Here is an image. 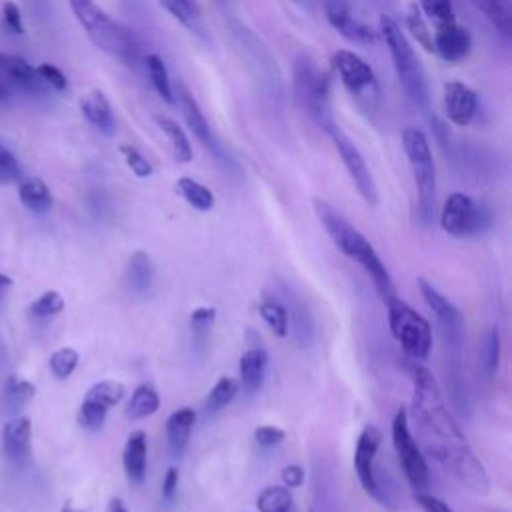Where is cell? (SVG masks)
Segmentation results:
<instances>
[{"label":"cell","instance_id":"ac0fdd59","mask_svg":"<svg viewBox=\"0 0 512 512\" xmlns=\"http://www.w3.org/2000/svg\"><path fill=\"white\" fill-rule=\"evenodd\" d=\"M478 108V98L472 88L458 80L444 84V112L448 120L456 126H468L474 120Z\"/></svg>","mask_w":512,"mask_h":512},{"label":"cell","instance_id":"e0dca14e","mask_svg":"<svg viewBox=\"0 0 512 512\" xmlns=\"http://www.w3.org/2000/svg\"><path fill=\"white\" fill-rule=\"evenodd\" d=\"M432 38H434V52L446 62H462L464 58H468L472 50L470 32L464 26H460L456 20L438 24L436 32H432Z\"/></svg>","mask_w":512,"mask_h":512},{"label":"cell","instance_id":"cb8c5ba5","mask_svg":"<svg viewBox=\"0 0 512 512\" xmlns=\"http://www.w3.org/2000/svg\"><path fill=\"white\" fill-rule=\"evenodd\" d=\"M30 436H32V424L28 418H14L6 422L2 430L4 452L14 460L24 458L30 448Z\"/></svg>","mask_w":512,"mask_h":512},{"label":"cell","instance_id":"9a60e30c","mask_svg":"<svg viewBox=\"0 0 512 512\" xmlns=\"http://www.w3.org/2000/svg\"><path fill=\"white\" fill-rule=\"evenodd\" d=\"M0 82L10 90H20L26 94H44L48 86L40 80L34 66H30L24 58L14 54L0 52Z\"/></svg>","mask_w":512,"mask_h":512},{"label":"cell","instance_id":"7c38bea8","mask_svg":"<svg viewBox=\"0 0 512 512\" xmlns=\"http://www.w3.org/2000/svg\"><path fill=\"white\" fill-rule=\"evenodd\" d=\"M418 288H420L426 304L432 308V312L438 318V324H440L442 336H444V344H462L464 316L460 314V310L446 296H442L428 280L418 278Z\"/></svg>","mask_w":512,"mask_h":512},{"label":"cell","instance_id":"5b68a950","mask_svg":"<svg viewBox=\"0 0 512 512\" xmlns=\"http://www.w3.org/2000/svg\"><path fill=\"white\" fill-rule=\"evenodd\" d=\"M402 148L408 158L416 188H418V212L424 222H430L436 206V168L428 138L418 128H406L402 132Z\"/></svg>","mask_w":512,"mask_h":512},{"label":"cell","instance_id":"4fadbf2b","mask_svg":"<svg viewBox=\"0 0 512 512\" xmlns=\"http://www.w3.org/2000/svg\"><path fill=\"white\" fill-rule=\"evenodd\" d=\"M176 96H178V104H180V110H182V116L186 120V126L190 128V132L196 136V140L208 148L216 158L224 160V152H222V146L220 142L216 140L208 120L204 118V112L200 110L196 98L192 96V92L184 86V84H176Z\"/></svg>","mask_w":512,"mask_h":512},{"label":"cell","instance_id":"11a10c76","mask_svg":"<svg viewBox=\"0 0 512 512\" xmlns=\"http://www.w3.org/2000/svg\"><path fill=\"white\" fill-rule=\"evenodd\" d=\"M4 286H12V278L0 274V288H4Z\"/></svg>","mask_w":512,"mask_h":512},{"label":"cell","instance_id":"d6a6232c","mask_svg":"<svg viewBox=\"0 0 512 512\" xmlns=\"http://www.w3.org/2000/svg\"><path fill=\"white\" fill-rule=\"evenodd\" d=\"M144 64H146V72H148V78H150L154 90L160 94V98L164 102L172 104L174 102V86L168 76L164 60L158 54H148L144 58Z\"/></svg>","mask_w":512,"mask_h":512},{"label":"cell","instance_id":"74e56055","mask_svg":"<svg viewBox=\"0 0 512 512\" xmlns=\"http://www.w3.org/2000/svg\"><path fill=\"white\" fill-rule=\"evenodd\" d=\"M482 364L486 378H494L500 366V332L496 326H492L486 334L484 348H482Z\"/></svg>","mask_w":512,"mask_h":512},{"label":"cell","instance_id":"2e32d148","mask_svg":"<svg viewBox=\"0 0 512 512\" xmlns=\"http://www.w3.org/2000/svg\"><path fill=\"white\" fill-rule=\"evenodd\" d=\"M324 14L328 24L340 32L344 38L356 42V44H374L376 34L368 24H364L362 20H358L348 4L344 0H326L324 4Z\"/></svg>","mask_w":512,"mask_h":512},{"label":"cell","instance_id":"f1b7e54d","mask_svg":"<svg viewBox=\"0 0 512 512\" xmlns=\"http://www.w3.org/2000/svg\"><path fill=\"white\" fill-rule=\"evenodd\" d=\"M478 10L490 20V24L502 32L504 36H510L512 32V0H472Z\"/></svg>","mask_w":512,"mask_h":512},{"label":"cell","instance_id":"603a6c76","mask_svg":"<svg viewBox=\"0 0 512 512\" xmlns=\"http://www.w3.org/2000/svg\"><path fill=\"white\" fill-rule=\"evenodd\" d=\"M282 302H284L282 304L284 310H288L286 312L288 324H292V332H294L296 340L302 346H306L310 342V338H312V332H314V328H312L314 324H312L310 312L306 310L304 302H300L298 296L292 294L290 288H286V286H282Z\"/></svg>","mask_w":512,"mask_h":512},{"label":"cell","instance_id":"f546056e","mask_svg":"<svg viewBox=\"0 0 512 512\" xmlns=\"http://www.w3.org/2000/svg\"><path fill=\"white\" fill-rule=\"evenodd\" d=\"M404 22H406V30H408L410 36L416 40V44H420L426 52H434L432 30H430L426 16L422 14V10H420V6H418L416 2H410V4L406 6Z\"/></svg>","mask_w":512,"mask_h":512},{"label":"cell","instance_id":"44dd1931","mask_svg":"<svg viewBox=\"0 0 512 512\" xmlns=\"http://www.w3.org/2000/svg\"><path fill=\"white\" fill-rule=\"evenodd\" d=\"M126 286L134 296H148L154 286V266L144 250H136L126 266Z\"/></svg>","mask_w":512,"mask_h":512},{"label":"cell","instance_id":"1f68e13d","mask_svg":"<svg viewBox=\"0 0 512 512\" xmlns=\"http://www.w3.org/2000/svg\"><path fill=\"white\" fill-rule=\"evenodd\" d=\"M176 188L180 192V196L196 210L200 212H208L214 208V194L210 188H206L204 184H200L198 180L190 178V176H182L176 182Z\"/></svg>","mask_w":512,"mask_h":512},{"label":"cell","instance_id":"52a82bcc","mask_svg":"<svg viewBox=\"0 0 512 512\" xmlns=\"http://www.w3.org/2000/svg\"><path fill=\"white\" fill-rule=\"evenodd\" d=\"M388 304V322L394 338L400 342L406 356L424 360L432 348V328L424 316L412 310L404 300L394 296Z\"/></svg>","mask_w":512,"mask_h":512},{"label":"cell","instance_id":"f6af8a7d","mask_svg":"<svg viewBox=\"0 0 512 512\" xmlns=\"http://www.w3.org/2000/svg\"><path fill=\"white\" fill-rule=\"evenodd\" d=\"M106 414H108L106 408L82 400L80 410H78V422H80V426H84L88 430H98V428H102Z\"/></svg>","mask_w":512,"mask_h":512},{"label":"cell","instance_id":"f35d334b","mask_svg":"<svg viewBox=\"0 0 512 512\" xmlns=\"http://www.w3.org/2000/svg\"><path fill=\"white\" fill-rule=\"evenodd\" d=\"M4 394H6V400H8L12 406L18 408V406H22V404H26L28 400L34 398L36 386H34L32 382L22 380V378H18L16 374H12V376H8V380H6V384H4Z\"/></svg>","mask_w":512,"mask_h":512},{"label":"cell","instance_id":"bcb514c9","mask_svg":"<svg viewBox=\"0 0 512 512\" xmlns=\"http://www.w3.org/2000/svg\"><path fill=\"white\" fill-rule=\"evenodd\" d=\"M20 176H22L20 162L4 144H0V184L16 182L20 180Z\"/></svg>","mask_w":512,"mask_h":512},{"label":"cell","instance_id":"ee69618b","mask_svg":"<svg viewBox=\"0 0 512 512\" xmlns=\"http://www.w3.org/2000/svg\"><path fill=\"white\" fill-rule=\"evenodd\" d=\"M214 318H216V310L212 306H200V308L192 310L190 326L198 340L206 338V334L210 332V326L214 324Z\"/></svg>","mask_w":512,"mask_h":512},{"label":"cell","instance_id":"4dcf8cb0","mask_svg":"<svg viewBox=\"0 0 512 512\" xmlns=\"http://www.w3.org/2000/svg\"><path fill=\"white\" fill-rule=\"evenodd\" d=\"M156 124L166 134V138H168V142L172 146L174 158L178 162H182V164H188L192 160V146H190V140L184 134V130L176 124V120H172L168 116H156Z\"/></svg>","mask_w":512,"mask_h":512},{"label":"cell","instance_id":"680465c9","mask_svg":"<svg viewBox=\"0 0 512 512\" xmlns=\"http://www.w3.org/2000/svg\"><path fill=\"white\" fill-rule=\"evenodd\" d=\"M288 512H292V510H288Z\"/></svg>","mask_w":512,"mask_h":512},{"label":"cell","instance_id":"ab89813d","mask_svg":"<svg viewBox=\"0 0 512 512\" xmlns=\"http://www.w3.org/2000/svg\"><path fill=\"white\" fill-rule=\"evenodd\" d=\"M48 364H50L52 374L56 378L64 380V378H68L76 370V366H78V352L74 348H68V346L58 348L56 352H52Z\"/></svg>","mask_w":512,"mask_h":512},{"label":"cell","instance_id":"5bb4252c","mask_svg":"<svg viewBox=\"0 0 512 512\" xmlns=\"http://www.w3.org/2000/svg\"><path fill=\"white\" fill-rule=\"evenodd\" d=\"M382 442V432L368 424L356 442V452H354V470L356 476L362 484V488L376 498L378 492V482H376V474H374V458H376V450Z\"/></svg>","mask_w":512,"mask_h":512},{"label":"cell","instance_id":"b9f144b4","mask_svg":"<svg viewBox=\"0 0 512 512\" xmlns=\"http://www.w3.org/2000/svg\"><path fill=\"white\" fill-rule=\"evenodd\" d=\"M62 308H64V298L56 290H46L42 296H38L30 304V312L38 318L56 316L58 312H62Z\"/></svg>","mask_w":512,"mask_h":512},{"label":"cell","instance_id":"7402d4cb","mask_svg":"<svg viewBox=\"0 0 512 512\" xmlns=\"http://www.w3.org/2000/svg\"><path fill=\"white\" fill-rule=\"evenodd\" d=\"M194 420H196V412L188 406L178 408L166 420V438H168V448H170L172 456L178 458L186 450Z\"/></svg>","mask_w":512,"mask_h":512},{"label":"cell","instance_id":"484cf974","mask_svg":"<svg viewBox=\"0 0 512 512\" xmlns=\"http://www.w3.org/2000/svg\"><path fill=\"white\" fill-rule=\"evenodd\" d=\"M20 202L36 214H44L52 208V194L50 188L40 178H24L18 184Z\"/></svg>","mask_w":512,"mask_h":512},{"label":"cell","instance_id":"8fae6325","mask_svg":"<svg viewBox=\"0 0 512 512\" xmlns=\"http://www.w3.org/2000/svg\"><path fill=\"white\" fill-rule=\"evenodd\" d=\"M324 132L330 136L334 148L340 154V160L348 172V176L352 178L358 194L364 198V202L368 204H376L378 202V190H376V182L372 178L370 168L366 166L360 150L356 148V144L340 130V126L336 122L328 124L324 128Z\"/></svg>","mask_w":512,"mask_h":512},{"label":"cell","instance_id":"277c9868","mask_svg":"<svg viewBox=\"0 0 512 512\" xmlns=\"http://www.w3.org/2000/svg\"><path fill=\"white\" fill-rule=\"evenodd\" d=\"M378 34L382 36L398 82L402 84L404 92L410 96V100L418 106H426L430 100L428 94V82H426V72L422 68L420 58L416 56L412 44L408 42L406 34L400 30V26L396 24V20L388 14H382L378 20Z\"/></svg>","mask_w":512,"mask_h":512},{"label":"cell","instance_id":"836d02e7","mask_svg":"<svg viewBox=\"0 0 512 512\" xmlns=\"http://www.w3.org/2000/svg\"><path fill=\"white\" fill-rule=\"evenodd\" d=\"M124 396V386L116 380H100L92 384L84 396V402H92L102 408H112L116 406Z\"/></svg>","mask_w":512,"mask_h":512},{"label":"cell","instance_id":"c3c4849f","mask_svg":"<svg viewBox=\"0 0 512 512\" xmlns=\"http://www.w3.org/2000/svg\"><path fill=\"white\" fill-rule=\"evenodd\" d=\"M2 22H4V26H6L8 32H12V34H16V36L24 34L22 14H20V8H18L16 2L6 0V2L2 4Z\"/></svg>","mask_w":512,"mask_h":512},{"label":"cell","instance_id":"7dc6e473","mask_svg":"<svg viewBox=\"0 0 512 512\" xmlns=\"http://www.w3.org/2000/svg\"><path fill=\"white\" fill-rule=\"evenodd\" d=\"M36 72H38L40 80H42V82H44L48 88H52V90H56V92H62V90H66V86H68V82H66V76H64V72H62L60 68H56L54 64H48V62H44V64L36 66Z\"/></svg>","mask_w":512,"mask_h":512},{"label":"cell","instance_id":"f5cc1de1","mask_svg":"<svg viewBox=\"0 0 512 512\" xmlns=\"http://www.w3.org/2000/svg\"><path fill=\"white\" fill-rule=\"evenodd\" d=\"M178 480H180V474L174 466H170L166 470V476H164V482H162V496L166 502H172L176 498V488H178Z\"/></svg>","mask_w":512,"mask_h":512},{"label":"cell","instance_id":"d6986e66","mask_svg":"<svg viewBox=\"0 0 512 512\" xmlns=\"http://www.w3.org/2000/svg\"><path fill=\"white\" fill-rule=\"evenodd\" d=\"M146 454H148V444H146L144 430L130 432L128 438H126V444H124L122 464H124L126 476L134 484L144 482V476H146Z\"/></svg>","mask_w":512,"mask_h":512},{"label":"cell","instance_id":"d4e9b609","mask_svg":"<svg viewBox=\"0 0 512 512\" xmlns=\"http://www.w3.org/2000/svg\"><path fill=\"white\" fill-rule=\"evenodd\" d=\"M266 364L268 356L260 346L250 348L240 356V384L246 392H256L262 386Z\"/></svg>","mask_w":512,"mask_h":512},{"label":"cell","instance_id":"8992f818","mask_svg":"<svg viewBox=\"0 0 512 512\" xmlns=\"http://www.w3.org/2000/svg\"><path fill=\"white\" fill-rule=\"evenodd\" d=\"M294 90L302 108L322 130L334 122L330 112L328 76L318 70L316 62L306 54H300L294 62Z\"/></svg>","mask_w":512,"mask_h":512},{"label":"cell","instance_id":"9f6ffc18","mask_svg":"<svg viewBox=\"0 0 512 512\" xmlns=\"http://www.w3.org/2000/svg\"><path fill=\"white\" fill-rule=\"evenodd\" d=\"M8 94H10V90L0 82V102H4L8 98Z\"/></svg>","mask_w":512,"mask_h":512},{"label":"cell","instance_id":"4316f807","mask_svg":"<svg viewBox=\"0 0 512 512\" xmlns=\"http://www.w3.org/2000/svg\"><path fill=\"white\" fill-rule=\"evenodd\" d=\"M160 408V396L158 392L154 390V386L150 384H140L130 400H128V406H126V416L130 420H142V418H148L152 416L156 410Z\"/></svg>","mask_w":512,"mask_h":512},{"label":"cell","instance_id":"db71d44e","mask_svg":"<svg viewBox=\"0 0 512 512\" xmlns=\"http://www.w3.org/2000/svg\"><path fill=\"white\" fill-rule=\"evenodd\" d=\"M106 512H128L124 502L120 498H110L108 506H106Z\"/></svg>","mask_w":512,"mask_h":512},{"label":"cell","instance_id":"6f0895ef","mask_svg":"<svg viewBox=\"0 0 512 512\" xmlns=\"http://www.w3.org/2000/svg\"><path fill=\"white\" fill-rule=\"evenodd\" d=\"M62 512H84V510H76V508H72L70 504H64V506H62Z\"/></svg>","mask_w":512,"mask_h":512},{"label":"cell","instance_id":"816d5d0a","mask_svg":"<svg viewBox=\"0 0 512 512\" xmlns=\"http://www.w3.org/2000/svg\"><path fill=\"white\" fill-rule=\"evenodd\" d=\"M280 478H282V482H284L286 488H298V486H302V482H304V468L298 466V464H290V466H286V468L282 470Z\"/></svg>","mask_w":512,"mask_h":512},{"label":"cell","instance_id":"ffe728a7","mask_svg":"<svg viewBox=\"0 0 512 512\" xmlns=\"http://www.w3.org/2000/svg\"><path fill=\"white\" fill-rule=\"evenodd\" d=\"M80 110L84 118L102 134L114 132V112L102 90H90L80 100Z\"/></svg>","mask_w":512,"mask_h":512},{"label":"cell","instance_id":"ba28073f","mask_svg":"<svg viewBox=\"0 0 512 512\" xmlns=\"http://www.w3.org/2000/svg\"><path fill=\"white\" fill-rule=\"evenodd\" d=\"M332 68L336 70L346 92L354 98L356 106L364 114H372L378 106L380 90L370 64H366L358 54L350 50H338L332 56Z\"/></svg>","mask_w":512,"mask_h":512},{"label":"cell","instance_id":"9c48e42d","mask_svg":"<svg viewBox=\"0 0 512 512\" xmlns=\"http://www.w3.org/2000/svg\"><path fill=\"white\" fill-rule=\"evenodd\" d=\"M440 224L450 236H476L490 228L492 212L488 206L476 204L464 192H452L442 206Z\"/></svg>","mask_w":512,"mask_h":512},{"label":"cell","instance_id":"d590c367","mask_svg":"<svg viewBox=\"0 0 512 512\" xmlns=\"http://www.w3.org/2000/svg\"><path fill=\"white\" fill-rule=\"evenodd\" d=\"M260 512H288L292 510V496L286 486H268L258 496Z\"/></svg>","mask_w":512,"mask_h":512},{"label":"cell","instance_id":"60d3db41","mask_svg":"<svg viewBox=\"0 0 512 512\" xmlns=\"http://www.w3.org/2000/svg\"><path fill=\"white\" fill-rule=\"evenodd\" d=\"M416 4L420 6L422 14L434 22V26L456 20L452 0H418Z\"/></svg>","mask_w":512,"mask_h":512},{"label":"cell","instance_id":"3957f363","mask_svg":"<svg viewBox=\"0 0 512 512\" xmlns=\"http://www.w3.org/2000/svg\"><path fill=\"white\" fill-rule=\"evenodd\" d=\"M70 8L84 28L86 36L104 52L124 64H134L138 58L136 38L128 28L108 16L94 0H68Z\"/></svg>","mask_w":512,"mask_h":512},{"label":"cell","instance_id":"8d00e7d4","mask_svg":"<svg viewBox=\"0 0 512 512\" xmlns=\"http://www.w3.org/2000/svg\"><path fill=\"white\" fill-rule=\"evenodd\" d=\"M258 312H260L262 320L266 322V326L278 338H284L288 334V316H286V310H284L280 300H264L258 306Z\"/></svg>","mask_w":512,"mask_h":512},{"label":"cell","instance_id":"f907efd6","mask_svg":"<svg viewBox=\"0 0 512 512\" xmlns=\"http://www.w3.org/2000/svg\"><path fill=\"white\" fill-rule=\"evenodd\" d=\"M416 502L418 506L424 510V512H454L444 500L432 496V494H426V492H418L416 494Z\"/></svg>","mask_w":512,"mask_h":512},{"label":"cell","instance_id":"e575fe53","mask_svg":"<svg viewBox=\"0 0 512 512\" xmlns=\"http://www.w3.org/2000/svg\"><path fill=\"white\" fill-rule=\"evenodd\" d=\"M238 394V382L234 378H228V376H222L214 386L212 390L208 392L206 396V402H204V412L206 414H216L218 410H222L226 404H230V400Z\"/></svg>","mask_w":512,"mask_h":512},{"label":"cell","instance_id":"681fc988","mask_svg":"<svg viewBox=\"0 0 512 512\" xmlns=\"http://www.w3.org/2000/svg\"><path fill=\"white\" fill-rule=\"evenodd\" d=\"M254 440L260 444V446H276L284 440V430L276 428V426H260L254 430Z\"/></svg>","mask_w":512,"mask_h":512},{"label":"cell","instance_id":"7bdbcfd3","mask_svg":"<svg viewBox=\"0 0 512 512\" xmlns=\"http://www.w3.org/2000/svg\"><path fill=\"white\" fill-rule=\"evenodd\" d=\"M118 150H120V154L124 156V162L128 164V168H130L138 178H148V176H152L154 168H152V164L140 154L138 148H134L132 144H120Z\"/></svg>","mask_w":512,"mask_h":512},{"label":"cell","instance_id":"30bf717a","mask_svg":"<svg viewBox=\"0 0 512 512\" xmlns=\"http://www.w3.org/2000/svg\"><path fill=\"white\" fill-rule=\"evenodd\" d=\"M392 442L410 486L418 492L424 490L428 484V464L410 434L408 412L404 408H400L392 420Z\"/></svg>","mask_w":512,"mask_h":512},{"label":"cell","instance_id":"6da1fadb","mask_svg":"<svg viewBox=\"0 0 512 512\" xmlns=\"http://www.w3.org/2000/svg\"><path fill=\"white\" fill-rule=\"evenodd\" d=\"M412 386V412L426 452L466 490L474 494H488L490 478L486 468L466 442V436L448 410L440 386L430 370L424 366H414Z\"/></svg>","mask_w":512,"mask_h":512},{"label":"cell","instance_id":"83f0119b","mask_svg":"<svg viewBox=\"0 0 512 512\" xmlns=\"http://www.w3.org/2000/svg\"><path fill=\"white\" fill-rule=\"evenodd\" d=\"M162 8L190 32H200L202 14L198 0H160Z\"/></svg>","mask_w":512,"mask_h":512},{"label":"cell","instance_id":"7a4b0ae2","mask_svg":"<svg viewBox=\"0 0 512 512\" xmlns=\"http://www.w3.org/2000/svg\"><path fill=\"white\" fill-rule=\"evenodd\" d=\"M314 212L322 222L326 234L334 242V246L348 258L356 260L372 278L378 294L384 302H390L396 296L390 272L386 270L384 262L378 258L372 244L362 236V232L352 226L332 204L322 198H314Z\"/></svg>","mask_w":512,"mask_h":512}]
</instances>
